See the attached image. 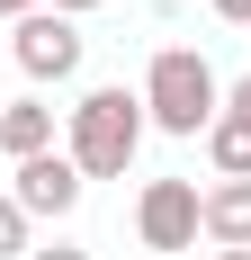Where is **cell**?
Masks as SVG:
<instances>
[{"label":"cell","mask_w":251,"mask_h":260,"mask_svg":"<svg viewBox=\"0 0 251 260\" xmlns=\"http://www.w3.org/2000/svg\"><path fill=\"white\" fill-rule=\"evenodd\" d=\"M9 63H18L27 81H72L81 72V27L63 18V9H36V18H18V36H9Z\"/></svg>","instance_id":"277c9868"},{"label":"cell","mask_w":251,"mask_h":260,"mask_svg":"<svg viewBox=\"0 0 251 260\" xmlns=\"http://www.w3.org/2000/svg\"><path fill=\"white\" fill-rule=\"evenodd\" d=\"M81 171H72V153H36V161H18V188H9V198H18V215H72L81 207Z\"/></svg>","instance_id":"5b68a950"},{"label":"cell","mask_w":251,"mask_h":260,"mask_svg":"<svg viewBox=\"0 0 251 260\" xmlns=\"http://www.w3.org/2000/svg\"><path fill=\"white\" fill-rule=\"evenodd\" d=\"M27 260H90V251H72V242H54V251H27Z\"/></svg>","instance_id":"7c38bea8"},{"label":"cell","mask_w":251,"mask_h":260,"mask_svg":"<svg viewBox=\"0 0 251 260\" xmlns=\"http://www.w3.org/2000/svg\"><path fill=\"white\" fill-rule=\"evenodd\" d=\"M54 9H63V18H81V9H99V0H54Z\"/></svg>","instance_id":"5bb4252c"},{"label":"cell","mask_w":251,"mask_h":260,"mask_svg":"<svg viewBox=\"0 0 251 260\" xmlns=\"http://www.w3.org/2000/svg\"><path fill=\"white\" fill-rule=\"evenodd\" d=\"M215 18H233V27H251V0H215Z\"/></svg>","instance_id":"8fae6325"},{"label":"cell","mask_w":251,"mask_h":260,"mask_svg":"<svg viewBox=\"0 0 251 260\" xmlns=\"http://www.w3.org/2000/svg\"><path fill=\"white\" fill-rule=\"evenodd\" d=\"M206 234L225 251H251V180H215L206 188Z\"/></svg>","instance_id":"52a82bcc"},{"label":"cell","mask_w":251,"mask_h":260,"mask_svg":"<svg viewBox=\"0 0 251 260\" xmlns=\"http://www.w3.org/2000/svg\"><path fill=\"white\" fill-rule=\"evenodd\" d=\"M0 54H9V45H0Z\"/></svg>","instance_id":"2e32d148"},{"label":"cell","mask_w":251,"mask_h":260,"mask_svg":"<svg viewBox=\"0 0 251 260\" xmlns=\"http://www.w3.org/2000/svg\"><path fill=\"white\" fill-rule=\"evenodd\" d=\"M215 117H225V90H215V72H206V54L162 45L152 72H144V126H162V135H206Z\"/></svg>","instance_id":"6da1fadb"},{"label":"cell","mask_w":251,"mask_h":260,"mask_svg":"<svg viewBox=\"0 0 251 260\" xmlns=\"http://www.w3.org/2000/svg\"><path fill=\"white\" fill-rule=\"evenodd\" d=\"M135 234H144V251H189V242L206 234V198H198V180H152L144 207H135Z\"/></svg>","instance_id":"3957f363"},{"label":"cell","mask_w":251,"mask_h":260,"mask_svg":"<svg viewBox=\"0 0 251 260\" xmlns=\"http://www.w3.org/2000/svg\"><path fill=\"white\" fill-rule=\"evenodd\" d=\"M144 144V90H90L72 108V171L81 180H125Z\"/></svg>","instance_id":"7a4b0ae2"},{"label":"cell","mask_w":251,"mask_h":260,"mask_svg":"<svg viewBox=\"0 0 251 260\" xmlns=\"http://www.w3.org/2000/svg\"><path fill=\"white\" fill-rule=\"evenodd\" d=\"M0 260H27V215H18V198H0Z\"/></svg>","instance_id":"9c48e42d"},{"label":"cell","mask_w":251,"mask_h":260,"mask_svg":"<svg viewBox=\"0 0 251 260\" xmlns=\"http://www.w3.org/2000/svg\"><path fill=\"white\" fill-rule=\"evenodd\" d=\"M225 117H242V126H251V72H242V81L225 90Z\"/></svg>","instance_id":"30bf717a"},{"label":"cell","mask_w":251,"mask_h":260,"mask_svg":"<svg viewBox=\"0 0 251 260\" xmlns=\"http://www.w3.org/2000/svg\"><path fill=\"white\" fill-rule=\"evenodd\" d=\"M0 18H36V0H0Z\"/></svg>","instance_id":"4fadbf2b"},{"label":"cell","mask_w":251,"mask_h":260,"mask_svg":"<svg viewBox=\"0 0 251 260\" xmlns=\"http://www.w3.org/2000/svg\"><path fill=\"white\" fill-rule=\"evenodd\" d=\"M0 153H9V161L54 153V108L45 99H9V108H0Z\"/></svg>","instance_id":"8992f818"},{"label":"cell","mask_w":251,"mask_h":260,"mask_svg":"<svg viewBox=\"0 0 251 260\" xmlns=\"http://www.w3.org/2000/svg\"><path fill=\"white\" fill-rule=\"evenodd\" d=\"M206 153H215L225 180H251V126L242 117H215V126H206Z\"/></svg>","instance_id":"ba28073f"},{"label":"cell","mask_w":251,"mask_h":260,"mask_svg":"<svg viewBox=\"0 0 251 260\" xmlns=\"http://www.w3.org/2000/svg\"><path fill=\"white\" fill-rule=\"evenodd\" d=\"M215 260H251V251H215Z\"/></svg>","instance_id":"9a60e30c"}]
</instances>
